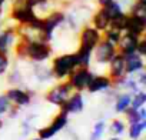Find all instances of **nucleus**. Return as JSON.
<instances>
[{"label": "nucleus", "mask_w": 146, "mask_h": 140, "mask_svg": "<svg viewBox=\"0 0 146 140\" xmlns=\"http://www.w3.org/2000/svg\"><path fill=\"white\" fill-rule=\"evenodd\" d=\"M17 53L20 56L29 57L33 61L37 63H44L50 56H52V49L47 44V42L43 40H23L20 39V43L17 46Z\"/></svg>", "instance_id": "1"}, {"label": "nucleus", "mask_w": 146, "mask_h": 140, "mask_svg": "<svg viewBox=\"0 0 146 140\" xmlns=\"http://www.w3.org/2000/svg\"><path fill=\"white\" fill-rule=\"evenodd\" d=\"M76 67H79L78 54H76V53H69V54L57 56V57L53 60V64H52L53 77H57V79L69 77Z\"/></svg>", "instance_id": "2"}, {"label": "nucleus", "mask_w": 146, "mask_h": 140, "mask_svg": "<svg viewBox=\"0 0 146 140\" xmlns=\"http://www.w3.org/2000/svg\"><path fill=\"white\" fill-rule=\"evenodd\" d=\"M64 22V13L63 12H50L44 19H42V33L46 42L52 39L53 32L63 24Z\"/></svg>", "instance_id": "3"}, {"label": "nucleus", "mask_w": 146, "mask_h": 140, "mask_svg": "<svg viewBox=\"0 0 146 140\" xmlns=\"http://www.w3.org/2000/svg\"><path fill=\"white\" fill-rule=\"evenodd\" d=\"M95 75L90 72V70L88 67H76L75 70H73V73L69 76L70 77V86L72 89H76V90H83L88 87V85L90 83L92 77Z\"/></svg>", "instance_id": "4"}, {"label": "nucleus", "mask_w": 146, "mask_h": 140, "mask_svg": "<svg viewBox=\"0 0 146 140\" xmlns=\"http://www.w3.org/2000/svg\"><path fill=\"white\" fill-rule=\"evenodd\" d=\"M100 42V32L96 30L93 26H86L80 33V49L85 52H92Z\"/></svg>", "instance_id": "5"}, {"label": "nucleus", "mask_w": 146, "mask_h": 140, "mask_svg": "<svg viewBox=\"0 0 146 140\" xmlns=\"http://www.w3.org/2000/svg\"><path fill=\"white\" fill-rule=\"evenodd\" d=\"M12 17L13 20H16L19 24H30L33 20H36L39 16L35 13L33 9L27 7L23 2L15 3L13 9H12Z\"/></svg>", "instance_id": "6"}, {"label": "nucleus", "mask_w": 146, "mask_h": 140, "mask_svg": "<svg viewBox=\"0 0 146 140\" xmlns=\"http://www.w3.org/2000/svg\"><path fill=\"white\" fill-rule=\"evenodd\" d=\"M72 93V86L70 83H60V85H56L54 87H52L46 96L47 102L54 104V106H62L66 99L70 96Z\"/></svg>", "instance_id": "7"}, {"label": "nucleus", "mask_w": 146, "mask_h": 140, "mask_svg": "<svg viewBox=\"0 0 146 140\" xmlns=\"http://www.w3.org/2000/svg\"><path fill=\"white\" fill-rule=\"evenodd\" d=\"M93 52H95L96 61H98V63H102V64H103V63H109V61L113 59V56L117 53L116 44H113V43H110V42H106V40L99 42Z\"/></svg>", "instance_id": "8"}, {"label": "nucleus", "mask_w": 146, "mask_h": 140, "mask_svg": "<svg viewBox=\"0 0 146 140\" xmlns=\"http://www.w3.org/2000/svg\"><path fill=\"white\" fill-rule=\"evenodd\" d=\"M145 27H146V20L145 19H140V17H137L135 15H130V13L126 15L125 24H123V32L140 37L145 32Z\"/></svg>", "instance_id": "9"}, {"label": "nucleus", "mask_w": 146, "mask_h": 140, "mask_svg": "<svg viewBox=\"0 0 146 140\" xmlns=\"http://www.w3.org/2000/svg\"><path fill=\"white\" fill-rule=\"evenodd\" d=\"M140 37L139 36H135V34H130V33H126L120 36V40L117 42L119 44V52L122 56H127L130 53H135L136 52V46L139 43Z\"/></svg>", "instance_id": "10"}, {"label": "nucleus", "mask_w": 146, "mask_h": 140, "mask_svg": "<svg viewBox=\"0 0 146 140\" xmlns=\"http://www.w3.org/2000/svg\"><path fill=\"white\" fill-rule=\"evenodd\" d=\"M83 97L80 93H75V94H72L66 99V102L60 106L62 107V112L69 114V113H80L83 110Z\"/></svg>", "instance_id": "11"}, {"label": "nucleus", "mask_w": 146, "mask_h": 140, "mask_svg": "<svg viewBox=\"0 0 146 140\" xmlns=\"http://www.w3.org/2000/svg\"><path fill=\"white\" fill-rule=\"evenodd\" d=\"M125 59V72L129 73V75H136L137 72L143 70L145 67V63H143V56L137 54L136 52L135 53H130L127 56H123Z\"/></svg>", "instance_id": "12"}, {"label": "nucleus", "mask_w": 146, "mask_h": 140, "mask_svg": "<svg viewBox=\"0 0 146 140\" xmlns=\"http://www.w3.org/2000/svg\"><path fill=\"white\" fill-rule=\"evenodd\" d=\"M109 63H110V77L113 80H119V79L125 77V75H126V72H125V59L120 53H116Z\"/></svg>", "instance_id": "13"}, {"label": "nucleus", "mask_w": 146, "mask_h": 140, "mask_svg": "<svg viewBox=\"0 0 146 140\" xmlns=\"http://www.w3.org/2000/svg\"><path fill=\"white\" fill-rule=\"evenodd\" d=\"M6 96H7L9 102L15 103L17 107H20V106H27V104L30 103V100H32V99H30V94H29L27 92L22 90V89H10V90H7Z\"/></svg>", "instance_id": "14"}, {"label": "nucleus", "mask_w": 146, "mask_h": 140, "mask_svg": "<svg viewBox=\"0 0 146 140\" xmlns=\"http://www.w3.org/2000/svg\"><path fill=\"white\" fill-rule=\"evenodd\" d=\"M16 37H17V34H16L15 29H7V30L0 33V53L7 54L9 50L13 47Z\"/></svg>", "instance_id": "15"}, {"label": "nucleus", "mask_w": 146, "mask_h": 140, "mask_svg": "<svg viewBox=\"0 0 146 140\" xmlns=\"http://www.w3.org/2000/svg\"><path fill=\"white\" fill-rule=\"evenodd\" d=\"M110 85H112L110 77H108V76H93L86 89L90 93H98V92H103V90L109 89Z\"/></svg>", "instance_id": "16"}, {"label": "nucleus", "mask_w": 146, "mask_h": 140, "mask_svg": "<svg viewBox=\"0 0 146 140\" xmlns=\"http://www.w3.org/2000/svg\"><path fill=\"white\" fill-rule=\"evenodd\" d=\"M92 22H93V27H95L96 30H99V32H105V30L110 26V19L108 17V15H106V12H105L103 7H100V9L93 15Z\"/></svg>", "instance_id": "17"}, {"label": "nucleus", "mask_w": 146, "mask_h": 140, "mask_svg": "<svg viewBox=\"0 0 146 140\" xmlns=\"http://www.w3.org/2000/svg\"><path fill=\"white\" fill-rule=\"evenodd\" d=\"M103 9H105V12H106L108 17L110 19V22L117 20V19H120V17H123V16L126 15V13L123 12L122 5H120L119 2H116V0H113V2H110L109 5L103 6Z\"/></svg>", "instance_id": "18"}, {"label": "nucleus", "mask_w": 146, "mask_h": 140, "mask_svg": "<svg viewBox=\"0 0 146 140\" xmlns=\"http://www.w3.org/2000/svg\"><path fill=\"white\" fill-rule=\"evenodd\" d=\"M67 126V114L66 113H63V112H60L56 117H54V120L52 122V124L50 126H47V129L50 130V133L54 136L56 133H59L62 129H64Z\"/></svg>", "instance_id": "19"}, {"label": "nucleus", "mask_w": 146, "mask_h": 140, "mask_svg": "<svg viewBox=\"0 0 146 140\" xmlns=\"http://www.w3.org/2000/svg\"><path fill=\"white\" fill-rule=\"evenodd\" d=\"M130 100H132V96L129 93L119 94L117 99H116V103H115V110L117 113H125L130 107Z\"/></svg>", "instance_id": "20"}, {"label": "nucleus", "mask_w": 146, "mask_h": 140, "mask_svg": "<svg viewBox=\"0 0 146 140\" xmlns=\"http://www.w3.org/2000/svg\"><path fill=\"white\" fill-rule=\"evenodd\" d=\"M35 76L37 77L39 82H47L53 77V73H52V69L47 67V66H36L35 67Z\"/></svg>", "instance_id": "21"}, {"label": "nucleus", "mask_w": 146, "mask_h": 140, "mask_svg": "<svg viewBox=\"0 0 146 140\" xmlns=\"http://www.w3.org/2000/svg\"><path fill=\"white\" fill-rule=\"evenodd\" d=\"M145 127H146V122H137V123H133L130 124V129H129V137L132 140H137L142 133L145 131Z\"/></svg>", "instance_id": "22"}, {"label": "nucleus", "mask_w": 146, "mask_h": 140, "mask_svg": "<svg viewBox=\"0 0 146 140\" xmlns=\"http://www.w3.org/2000/svg\"><path fill=\"white\" fill-rule=\"evenodd\" d=\"M123 32H120L119 29H115L112 26H109L106 30H105V40L106 42H110L113 44H117V42L120 40V36H122Z\"/></svg>", "instance_id": "23"}, {"label": "nucleus", "mask_w": 146, "mask_h": 140, "mask_svg": "<svg viewBox=\"0 0 146 140\" xmlns=\"http://www.w3.org/2000/svg\"><path fill=\"white\" fill-rule=\"evenodd\" d=\"M145 103H146V93L142 92V90H139V92H136L135 96L132 97V100H130V107L135 109V110H137V109L143 107Z\"/></svg>", "instance_id": "24"}, {"label": "nucleus", "mask_w": 146, "mask_h": 140, "mask_svg": "<svg viewBox=\"0 0 146 140\" xmlns=\"http://www.w3.org/2000/svg\"><path fill=\"white\" fill-rule=\"evenodd\" d=\"M130 15H135V16L146 20V5L145 3H139V2L135 0V3L130 6Z\"/></svg>", "instance_id": "25"}, {"label": "nucleus", "mask_w": 146, "mask_h": 140, "mask_svg": "<svg viewBox=\"0 0 146 140\" xmlns=\"http://www.w3.org/2000/svg\"><path fill=\"white\" fill-rule=\"evenodd\" d=\"M105 133V122L100 120L95 124L93 127V131H92V136H90V140H100L102 136Z\"/></svg>", "instance_id": "26"}, {"label": "nucleus", "mask_w": 146, "mask_h": 140, "mask_svg": "<svg viewBox=\"0 0 146 140\" xmlns=\"http://www.w3.org/2000/svg\"><path fill=\"white\" fill-rule=\"evenodd\" d=\"M110 131L113 134H116V136L123 134V131H125V122L123 120H119V119H115L110 123Z\"/></svg>", "instance_id": "27"}, {"label": "nucleus", "mask_w": 146, "mask_h": 140, "mask_svg": "<svg viewBox=\"0 0 146 140\" xmlns=\"http://www.w3.org/2000/svg\"><path fill=\"white\" fill-rule=\"evenodd\" d=\"M125 113H126V116H127V122H129L130 124L137 123V122H143V119H142L140 114H139V110H135V109L129 107Z\"/></svg>", "instance_id": "28"}, {"label": "nucleus", "mask_w": 146, "mask_h": 140, "mask_svg": "<svg viewBox=\"0 0 146 140\" xmlns=\"http://www.w3.org/2000/svg\"><path fill=\"white\" fill-rule=\"evenodd\" d=\"M9 66H10V61H9L7 54H5V53H0V76L5 75V73L7 72Z\"/></svg>", "instance_id": "29"}, {"label": "nucleus", "mask_w": 146, "mask_h": 140, "mask_svg": "<svg viewBox=\"0 0 146 140\" xmlns=\"http://www.w3.org/2000/svg\"><path fill=\"white\" fill-rule=\"evenodd\" d=\"M10 110V102L7 96H0V116Z\"/></svg>", "instance_id": "30"}, {"label": "nucleus", "mask_w": 146, "mask_h": 140, "mask_svg": "<svg viewBox=\"0 0 146 140\" xmlns=\"http://www.w3.org/2000/svg\"><path fill=\"white\" fill-rule=\"evenodd\" d=\"M136 53L140 54V56H145L146 54V42H145V39H140L139 40V43L136 46Z\"/></svg>", "instance_id": "31"}, {"label": "nucleus", "mask_w": 146, "mask_h": 140, "mask_svg": "<svg viewBox=\"0 0 146 140\" xmlns=\"http://www.w3.org/2000/svg\"><path fill=\"white\" fill-rule=\"evenodd\" d=\"M20 79H22V77H20V73L17 72V70L12 72V73H10V76H9V80H10L13 85H17V83L20 82Z\"/></svg>", "instance_id": "32"}, {"label": "nucleus", "mask_w": 146, "mask_h": 140, "mask_svg": "<svg viewBox=\"0 0 146 140\" xmlns=\"http://www.w3.org/2000/svg\"><path fill=\"white\" fill-rule=\"evenodd\" d=\"M110 2H113V0H98V3H99V6H100V7H103V6L109 5Z\"/></svg>", "instance_id": "33"}, {"label": "nucleus", "mask_w": 146, "mask_h": 140, "mask_svg": "<svg viewBox=\"0 0 146 140\" xmlns=\"http://www.w3.org/2000/svg\"><path fill=\"white\" fill-rule=\"evenodd\" d=\"M5 3H6V0H0V10H2V7L5 6Z\"/></svg>", "instance_id": "34"}, {"label": "nucleus", "mask_w": 146, "mask_h": 140, "mask_svg": "<svg viewBox=\"0 0 146 140\" xmlns=\"http://www.w3.org/2000/svg\"><path fill=\"white\" fill-rule=\"evenodd\" d=\"M0 26H2V10H0Z\"/></svg>", "instance_id": "35"}, {"label": "nucleus", "mask_w": 146, "mask_h": 140, "mask_svg": "<svg viewBox=\"0 0 146 140\" xmlns=\"http://www.w3.org/2000/svg\"><path fill=\"white\" fill-rule=\"evenodd\" d=\"M30 140H42L40 137H35V139H30Z\"/></svg>", "instance_id": "36"}, {"label": "nucleus", "mask_w": 146, "mask_h": 140, "mask_svg": "<svg viewBox=\"0 0 146 140\" xmlns=\"http://www.w3.org/2000/svg\"><path fill=\"white\" fill-rule=\"evenodd\" d=\"M3 126V122H2V119H0V127H2Z\"/></svg>", "instance_id": "37"}, {"label": "nucleus", "mask_w": 146, "mask_h": 140, "mask_svg": "<svg viewBox=\"0 0 146 140\" xmlns=\"http://www.w3.org/2000/svg\"><path fill=\"white\" fill-rule=\"evenodd\" d=\"M110 140H120V139H117V137H115V139H110Z\"/></svg>", "instance_id": "38"}]
</instances>
